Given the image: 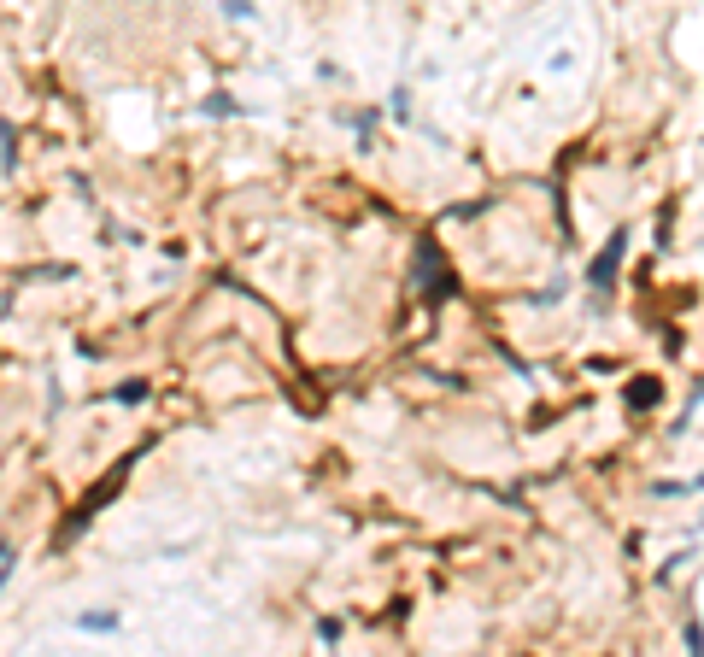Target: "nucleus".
<instances>
[{
    "label": "nucleus",
    "mask_w": 704,
    "mask_h": 657,
    "mask_svg": "<svg viewBox=\"0 0 704 657\" xmlns=\"http://www.w3.org/2000/svg\"><path fill=\"white\" fill-rule=\"evenodd\" d=\"M411 282H417V294H423L429 306H440V300L458 294V276H452V264L440 259L435 235H423V241L411 247Z\"/></svg>",
    "instance_id": "f257e3e1"
},
{
    "label": "nucleus",
    "mask_w": 704,
    "mask_h": 657,
    "mask_svg": "<svg viewBox=\"0 0 704 657\" xmlns=\"http://www.w3.org/2000/svg\"><path fill=\"white\" fill-rule=\"evenodd\" d=\"M622 253H628V229H611V241L593 253V264H587V282L599 288V294H611L616 282V264H622Z\"/></svg>",
    "instance_id": "f03ea898"
},
{
    "label": "nucleus",
    "mask_w": 704,
    "mask_h": 657,
    "mask_svg": "<svg viewBox=\"0 0 704 657\" xmlns=\"http://www.w3.org/2000/svg\"><path fill=\"white\" fill-rule=\"evenodd\" d=\"M663 399V382L658 376H640V382H628V411H652Z\"/></svg>",
    "instance_id": "7ed1b4c3"
},
{
    "label": "nucleus",
    "mask_w": 704,
    "mask_h": 657,
    "mask_svg": "<svg viewBox=\"0 0 704 657\" xmlns=\"http://www.w3.org/2000/svg\"><path fill=\"white\" fill-rule=\"evenodd\" d=\"M77 628H83V634H118L124 622H118V611H83L77 616Z\"/></svg>",
    "instance_id": "20e7f679"
},
{
    "label": "nucleus",
    "mask_w": 704,
    "mask_h": 657,
    "mask_svg": "<svg viewBox=\"0 0 704 657\" xmlns=\"http://www.w3.org/2000/svg\"><path fill=\"white\" fill-rule=\"evenodd\" d=\"M0 165H6V176H18V130L12 124H0Z\"/></svg>",
    "instance_id": "39448f33"
},
{
    "label": "nucleus",
    "mask_w": 704,
    "mask_h": 657,
    "mask_svg": "<svg viewBox=\"0 0 704 657\" xmlns=\"http://www.w3.org/2000/svg\"><path fill=\"white\" fill-rule=\"evenodd\" d=\"M12 570H18V546L6 540V546H0V581H12Z\"/></svg>",
    "instance_id": "423d86ee"
},
{
    "label": "nucleus",
    "mask_w": 704,
    "mask_h": 657,
    "mask_svg": "<svg viewBox=\"0 0 704 657\" xmlns=\"http://www.w3.org/2000/svg\"><path fill=\"white\" fill-rule=\"evenodd\" d=\"M118 399H124V405H141V399H147V382H124V388H118Z\"/></svg>",
    "instance_id": "0eeeda50"
},
{
    "label": "nucleus",
    "mask_w": 704,
    "mask_h": 657,
    "mask_svg": "<svg viewBox=\"0 0 704 657\" xmlns=\"http://www.w3.org/2000/svg\"><path fill=\"white\" fill-rule=\"evenodd\" d=\"M388 106H394V118H411V88H394V100H388Z\"/></svg>",
    "instance_id": "6e6552de"
},
{
    "label": "nucleus",
    "mask_w": 704,
    "mask_h": 657,
    "mask_svg": "<svg viewBox=\"0 0 704 657\" xmlns=\"http://www.w3.org/2000/svg\"><path fill=\"white\" fill-rule=\"evenodd\" d=\"M223 18H253V0H223Z\"/></svg>",
    "instance_id": "1a4fd4ad"
},
{
    "label": "nucleus",
    "mask_w": 704,
    "mask_h": 657,
    "mask_svg": "<svg viewBox=\"0 0 704 657\" xmlns=\"http://www.w3.org/2000/svg\"><path fill=\"white\" fill-rule=\"evenodd\" d=\"M206 112H218V118H229V112H235V100H229V94H212V100H206Z\"/></svg>",
    "instance_id": "9d476101"
}]
</instances>
